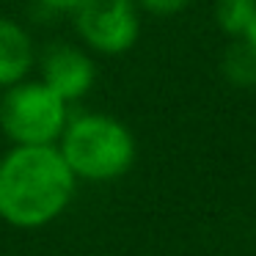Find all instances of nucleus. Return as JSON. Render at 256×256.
I'll list each match as a JSON object with an SVG mask.
<instances>
[{
  "mask_svg": "<svg viewBox=\"0 0 256 256\" xmlns=\"http://www.w3.org/2000/svg\"><path fill=\"white\" fill-rule=\"evenodd\" d=\"M78 176L56 144L14 146L0 157V218L14 228H42L64 215Z\"/></svg>",
  "mask_w": 256,
  "mask_h": 256,
  "instance_id": "nucleus-1",
  "label": "nucleus"
},
{
  "mask_svg": "<svg viewBox=\"0 0 256 256\" xmlns=\"http://www.w3.org/2000/svg\"><path fill=\"white\" fill-rule=\"evenodd\" d=\"M72 174L86 182H113L132 168L138 146L124 122L108 113H80L69 118L58 138Z\"/></svg>",
  "mask_w": 256,
  "mask_h": 256,
  "instance_id": "nucleus-2",
  "label": "nucleus"
},
{
  "mask_svg": "<svg viewBox=\"0 0 256 256\" xmlns=\"http://www.w3.org/2000/svg\"><path fill=\"white\" fill-rule=\"evenodd\" d=\"M69 122V102L42 80H20L0 100V130L14 146L58 144Z\"/></svg>",
  "mask_w": 256,
  "mask_h": 256,
  "instance_id": "nucleus-3",
  "label": "nucleus"
},
{
  "mask_svg": "<svg viewBox=\"0 0 256 256\" xmlns=\"http://www.w3.org/2000/svg\"><path fill=\"white\" fill-rule=\"evenodd\" d=\"M72 17L83 44L100 56H124L140 36L135 0H83Z\"/></svg>",
  "mask_w": 256,
  "mask_h": 256,
  "instance_id": "nucleus-4",
  "label": "nucleus"
},
{
  "mask_svg": "<svg viewBox=\"0 0 256 256\" xmlns=\"http://www.w3.org/2000/svg\"><path fill=\"white\" fill-rule=\"evenodd\" d=\"M42 83H47L66 102H78L96 83V64L83 47L69 42L50 44L42 56Z\"/></svg>",
  "mask_w": 256,
  "mask_h": 256,
  "instance_id": "nucleus-5",
  "label": "nucleus"
},
{
  "mask_svg": "<svg viewBox=\"0 0 256 256\" xmlns=\"http://www.w3.org/2000/svg\"><path fill=\"white\" fill-rule=\"evenodd\" d=\"M34 64L36 50L30 34L14 20L0 17V88L25 80Z\"/></svg>",
  "mask_w": 256,
  "mask_h": 256,
  "instance_id": "nucleus-6",
  "label": "nucleus"
},
{
  "mask_svg": "<svg viewBox=\"0 0 256 256\" xmlns=\"http://www.w3.org/2000/svg\"><path fill=\"white\" fill-rule=\"evenodd\" d=\"M220 69L223 78L232 86H240V88L256 86V44L245 39H234L220 61Z\"/></svg>",
  "mask_w": 256,
  "mask_h": 256,
  "instance_id": "nucleus-7",
  "label": "nucleus"
},
{
  "mask_svg": "<svg viewBox=\"0 0 256 256\" xmlns=\"http://www.w3.org/2000/svg\"><path fill=\"white\" fill-rule=\"evenodd\" d=\"M256 14V0H218L215 3V20L220 30L232 39H240L245 25Z\"/></svg>",
  "mask_w": 256,
  "mask_h": 256,
  "instance_id": "nucleus-8",
  "label": "nucleus"
},
{
  "mask_svg": "<svg viewBox=\"0 0 256 256\" xmlns=\"http://www.w3.org/2000/svg\"><path fill=\"white\" fill-rule=\"evenodd\" d=\"M188 3L190 0H135V6L154 14V17H174V14L184 12Z\"/></svg>",
  "mask_w": 256,
  "mask_h": 256,
  "instance_id": "nucleus-9",
  "label": "nucleus"
},
{
  "mask_svg": "<svg viewBox=\"0 0 256 256\" xmlns=\"http://www.w3.org/2000/svg\"><path fill=\"white\" fill-rule=\"evenodd\" d=\"M42 8H47L50 14H74V8L83 3V0H36Z\"/></svg>",
  "mask_w": 256,
  "mask_h": 256,
  "instance_id": "nucleus-10",
  "label": "nucleus"
},
{
  "mask_svg": "<svg viewBox=\"0 0 256 256\" xmlns=\"http://www.w3.org/2000/svg\"><path fill=\"white\" fill-rule=\"evenodd\" d=\"M240 39H245V42H250V44H256V14L250 17V22L245 25V30H242V36Z\"/></svg>",
  "mask_w": 256,
  "mask_h": 256,
  "instance_id": "nucleus-11",
  "label": "nucleus"
}]
</instances>
